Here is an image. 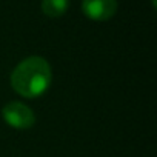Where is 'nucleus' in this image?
<instances>
[{"label": "nucleus", "instance_id": "f257e3e1", "mask_svg": "<svg viewBox=\"0 0 157 157\" xmlns=\"http://www.w3.org/2000/svg\"><path fill=\"white\" fill-rule=\"evenodd\" d=\"M13 90L25 99H37L45 94L52 80L51 65L40 56L23 59L11 72Z\"/></svg>", "mask_w": 157, "mask_h": 157}, {"label": "nucleus", "instance_id": "f03ea898", "mask_svg": "<svg viewBox=\"0 0 157 157\" xmlns=\"http://www.w3.org/2000/svg\"><path fill=\"white\" fill-rule=\"evenodd\" d=\"M2 117L6 125L16 129H29L36 123V114L22 102H10L2 108Z\"/></svg>", "mask_w": 157, "mask_h": 157}, {"label": "nucleus", "instance_id": "7ed1b4c3", "mask_svg": "<svg viewBox=\"0 0 157 157\" xmlns=\"http://www.w3.org/2000/svg\"><path fill=\"white\" fill-rule=\"evenodd\" d=\"M117 0H83L82 13L94 22H106L117 13Z\"/></svg>", "mask_w": 157, "mask_h": 157}, {"label": "nucleus", "instance_id": "20e7f679", "mask_svg": "<svg viewBox=\"0 0 157 157\" xmlns=\"http://www.w3.org/2000/svg\"><path fill=\"white\" fill-rule=\"evenodd\" d=\"M68 0H42V11L51 19L62 17L68 11Z\"/></svg>", "mask_w": 157, "mask_h": 157}]
</instances>
